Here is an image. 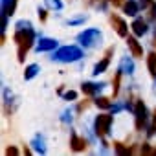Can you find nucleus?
I'll return each instance as SVG.
<instances>
[{
  "mask_svg": "<svg viewBox=\"0 0 156 156\" xmlns=\"http://www.w3.org/2000/svg\"><path fill=\"white\" fill-rule=\"evenodd\" d=\"M114 149H116L119 154H129V152H130V149H125V147H123V143H119V141H116V143H114Z\"/></svg>",
  "mask_w": 156,
  "mask_h": 156,
  "instance_id": "11",
  "label": "nucleus"
},
{
  "mask_svg": "<svg viewBox=\"0 0 156 156\" xmlns=\"http://www.w3.org/2000/svg\"><path fill=\"white\" fill-rule=\"evenodd\" d=\"M147 64H149L151 75H156V53H151V55L147 57Z\"/></svg>",
  "mask_w": 156,
  "mask_h": 156,
  "instance_id": "8",
  "label": "nucleus"
},
{
  "mask_svg": "<svg viewBox=\"0 0 156 156\" xmlns=\"http://www.w3.org/2000/svg\"><path fill=\"white\" fill-rule=\"evenodd\" d=\"M17 152H19V151H17L15 147H9V149L6 151V154H17Z\"/></svg>",
  "mask_w": 156,
  "mask_h": 156,
  "instance_id": "16",
  "label": "nucleus"
},
{
  "mask_svg": "<svg viewBox=\"0 0 156 156\" xmlns=\"http://www.w3.org/2000/svg\"><path fill=\"white\" fill-rule=\"evenodd\" d=\"M154 46H156V39H154Z\"/></svg>",
  "mask_w": 156,
  "mask_h": 156,
  "instance_id": "20",
  "label": "nucleus"
},
{
  "mask_svg": "<svg viewBox=\"0 0 156 156\" xmlns=\"http://www.w3.org/2000/svg\"><path fill=\"white\" fill-rule=\"evenodd\" d=\"M127 44H129V48H130V51H132L134 57H141V55H143V50H141L140 42H138L134 37H129V39H127Z\"/></svg>",
  "mask_w": 156,
  "mask_h": 156,
  "instance_id": "5",
  "label": "nucleus"
},
{
  "mask_svg": "<svg viewBox=\"0 0 156 156\" xmlns=\"http://www.w3.org/2000/svg\"><path fill=\"white\" fill-rule=\"evenodd\" d=\"M107 66H108V53H107V57H105V61H103L101 64H98V66H96V73H101V72H103V70H105Z\"/></svg>",
  "mask_w": 156,
  "mask_h": 156,
  "instance_id": "12",
  "label": "nucleus"
},
{
  "mask_svg": "<svg viewBox=\"0 0 156 156\" xmlns=\"http://www.w3.org/2000/svg\"><path fill=\"white\" fill-rule=\"evenodd\" d=\"M112 2H114L116 6H121V2H123V0H112Z\"/></svg>",
  "mask_w": 156,
  "mask_h": 156,
  "instance_id": "19",
  "label": "nucleus"
},
{
  "mask_svg": "<svg viewBox=\"0 0 156 156\" xmlns=\"http://www.w3.org/2000/svg\"><path fill=\"white\" fill-rule=\"evenodd\" d=\"M110 22H112V26L116 28V31H118V35H119V37H127V33H129L127 24H125L118 15H112V17H110Z\"/></svg>",
  "mask_w": 156,
  "mask_h": 156,
  "instance_id": "3",
  "label": "nucleus"
},
{
  "mask_svg": "<svg viewBox=\"0 0 156 156\" xmlns=\"http://www.w3.org/2000/svg\"><path fill=\"white\" fill-rule=\"evenodd\" d=\"M66 98H68V99H73V98H75V92H68Z\"/></svg>",
  "mask_w": 156,
  "mask_h": 156,
  "instance_id": "17",
  "label": "nucleus"
},
{
  "mask_svg": "<svg viewBox=\"0 0 156 156\" xmlns=\"http://www.w3.org/2000/svg\"><path fill=\"white\" fill-rule=\"evenodd\" d=\"M72 149L73 151H83V149H87V141L79 136H72Z\"/></svg>",
  "mask_w": 156,
  "mask_h": 156,
  "instance_id": "6",
  "label": "nucleus"
},
{
  "mask_svg": "<svg viewBox=\"0 0 156 156\" xmlns=\"http://www.w3.org/2000/svg\"><path fill=\"white\" fill-rule=\"evenodd\" d=\"M119 81H121V73L118 72V73H116V77H114V87H112L114 98H116V96H118V92H119Z\"/></svg>",
  "mask_w": 156,
  "mask_h": 156,
  "instance_id": "9",
  "label": "nucleus"
},
{
  "mask_svg": "<svg viewBox=\"0 0 156 156\" xmlns=\"http://www.w3.org/2000/svg\"><path fill=\"white\" fill-rule=\"evenodd\" d=\"M141 152H145V154H151L152 151H151V147H149L147 143H143V145H141Z\"/></svg>",
  "mask_w": 156,
  "mask_h": 156,
  "instance_id": "15",
  "label": "nucleus"
},
{
  "mask_svg": "<svg viewBox=\"0 0 156 156\" xmlns=\"http://www.w3.org/2000/svg\"><path fill=\"white\" fill-rule=\"evenodd\" d=\"M152 132H156V110H154V123H152Z\"/></svg>",
  "mask_w": 156,
  "mask_h": 156,
  "instance_id": "18",
  "label": "nucleus"
},
{
  "mask_svg": "<svg viewBox=\"0 0 156 156\" xmlns=\"http://www.w3.org/2000/svg\"><path fill=\"white\" fill-rule=\"evenodd\" d=\"M125 11H127L129 15H136L138 8H136V4H134V2H129V4H125Z\"/></svg>",
  "mask_w": 156,
  "mask_h": 156,
  "instance_id": "10",
  "label": "nucleus"
},
{
  "mask_svg": "<svg viewBox=\"0 0 156 156\" xmlns=\"http://www.w3.org/2000/svg\"><path fill=\"white\" fill-rule=\"evenodd\" d=\"M83 92L85 94H94V85H90V83L83 85Z\"/></svg>",
  "mask_w": 156,
  "mask_h": 156,
  "instance_id": "14",
  "label": "nucleus"
},
{
  "mask_svg": "<svg viewBox=\"0 0 156 156\" xmlns=\"http://www.w3.org/2000/svg\"><path fill=\"white\" fill-rule=\"evenodd\" d=\"M96 103H98V107H101V108H110V101H108L107 98H99Z\"/></svg>",
  "mask_w": 156,
  "mask_h": 156,
  "instance_id": "13",
  "label": "nucleus"
},
{
  "mask_svg": "<svg viewBox=\"0 0 156 156\" xmlns=\"http://www.w3.org/2000/svg\"><path fill=\"white\" fill-rule=\"evenodd\" d=\"M31 37H33L31 31H19V33L15 35V41L19 42V61H20V62L24 61V55H26V51H28L30 46H31Z\"/></svg>",
  "mask_w": 156,
  "mask_h": 156,
  "instance_id": "1",
  "label": "nucleus"
},
{
  "mask_svg": "<svg viewBox=\"0 0 156 156\" xmlns=\"http://www.w3.org/2000/svg\"><path fill=\"white\" fill-rule=\"evenodd\" d=\"M145 125V107L141 101L136 103V129H141Z\"/></svg>",
  "mask_w": 156,
  "mask_h": 156,
  "instance_id": "4",
  "label": "nucleus"
},
{
  "mask_svg": "<svg viewBox=\"0 0 156 156\" xmlns=\"http://www.w3.org/2000/svg\"><path fill=\"white\" fill-rule=\"evenodd\" d=\"M110 123H112V116H108V114L98 116V119H96V132H98L99 136H105V134L108 132Z\"/></svg>",
  "mask_w": 156,
  "mask_h": 156,
  "instance_id": "2",
  "label": "nucleus"
},
{
  "mask_svg": "<svg viewBox=\"0 0 156 156\" xmlns=\"http://www.w3.org/2000/svg\"><path fill=\"white\" fill-rule=\"evenodd\" d=\"M132 30H134V33H136V35H143V33L147 31V24H145L141 19H138V20H134Z\"/></svg>",
  "mask_w": 156,
  "mask_h": 156,
  "instance_id": "7",
  "label": "nucleus"
}]
</instances>
